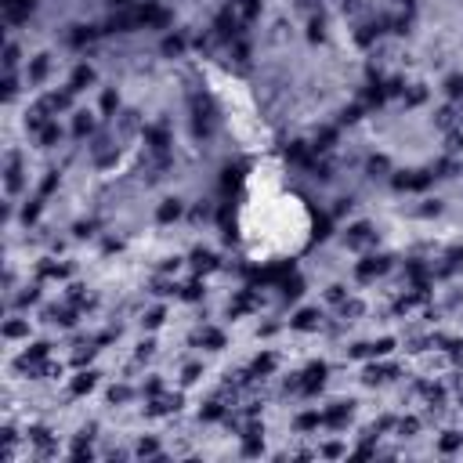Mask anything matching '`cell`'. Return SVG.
Segmentation results:
<instances>
[{"label": "cell", "instance_id": "obj_5", "mask_svg": "<svg viewBox=\"0 0 463 463\" xmlns=\"http://www.w3.org/2000/svg\"><path fill=\"white\" fill-rule=\"evenodd\" d=\"M178 214H181V203H178V199H166V206L159 210L163 221H170V217H178Z\"/></svg>", "mask_w": 463, "mask_h": 463}, {"label": "cell", "instance_id": "obj_2", "mask_svg": "<svg viewBox=\"0 0 463 463\" xmlns=\"http://www.w3.org/2000/svg\"><path fill=\"white\" fill-rule=\"evenodd\" d=\"M384 268H387V257H369L365 264H358V275H365V279H369V275H380Z\"/></svg>", "mask_w": 463, "mask_h": 463}, {"label": "cell", "instance_id": "obj_7", "mask_svg": "<svg viewBox=\"0 0 463 463\" xmlns=\"http://www.w3.org/2000/svg\"><path fill=\"white\" fill-rule=\"evenodd\" d=\"M293 326H297V329H311L315 326V311H301L297 319H293Z\"/></svg>", "mask_w": 463, "mask_h": 463}, {"label": "cell", "instance_id": "obj_11", "mask_svg": "<svg viewBox=\"0 0 463 463\" xmlns=\"http://www.w3.org/2000/svg\"><path fill=\"white\" fill-rule=\"evenodd\" d=\"M138 452H141V456H145V452H156V442H141V445H138Z\"/></svg>", "mask_w": 463, "mask_h": 463}, {"label": "cell", "instance_id": "obj_6", "mask_svg": "<svg viewBox=\"0 0 463 463\" xmlns=\"http://www.w3.org/2000/svg\"><path fill=\"white\" fill-rule=\"evenodd\" d=\"M91 387H94V373H83V376H80V380L72 384V391H76V395H83V391H91Z\"/></svg>", "mask_w": 463, "mask_h": 463}, {"label": "cell", "instance_id": "obj_1", "mask_svg": "<svg viewBox=\"0 0 463 463\" xmlns=\"http://www.w3.org/2000/svg\"><path fill=\"white\" fill-rule=\"evenodd\" d=\"M322 384H326V365H311V369L304 373V380H297L301 391H319Z\"/></svg>", "mask_w": 463, "mask_h": 463}, {"label": "cell", "instance_id": "obj_10", "mask_svg": "<svg viewBox=\"0 0 463 463\" xmlns=\"http://www.w3.org/2000/svg\"><path fill=\"white\" fill-rule=\"evenodd\" d=\"M127 395H131L127 387H112V391H109V402H123V398H127Z\"/></svg>", "mask_w": 463, "mask_h": 463}, {"label": "cell", "instance_id": "obj_3", "mask_svg": "<svg viewBox=\"0 0 463 463\" xmlns=\"http://www.w3.org/2000/svg\"><path fill=\"white\" fill-rule=\"evenodd\" d=\"M348 416H351V405H344V402H336V405H333V409H329V412H326L322 420H326V424H344V420H348Z\"/></svg>", "mask_w": 463, "mask_h": 463}, {"label": "cell", "instance_id": "obj_8", "mask_svg": "<svg viewBox=\"0 0 463 463\" xmlns=\"http://www.w3.org/2000/svg\"><path fill=\"white\" fill-rule=\"evenodd\" d=\"M459 442H463V434H445V438H442V445H438V449H442V452H452V449H456V445H459Z\"/></svg>", "mask_w": 463, "mask_h": 463}, {"label": "cell", "instance_id": "obj_9", "mask_svg": "<svg viewBox=\"0 0 463 463\" xmlns=\"http://www.w3.org/2000/svg\"><path fill=\"white\" fill-rule=\"evenodd\" d=\"M449 94H452V98L463 94V80H459V76H449Z\"/></svg>", "mask_w": 463, "mask_h": 463}, {"label": "cell", "instance_id": "obj_4", "mask_svg": "<svg viewBox=\"0 0 463 463\" xmlns=\"http://www.w3.org/2000/svg\"><path fill=\"white\" fill-rule=\"evenodd\" d=\"M369 239H373L369 225H355V228H351V235H348V242H351V246H362V242H369Z\"/></svg>", "mask_w": 463, "mask_h": 463}]
</instances>
